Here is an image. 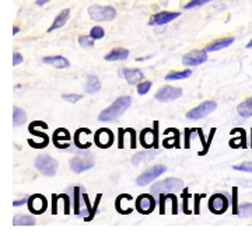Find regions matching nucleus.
I'll use <instances>...</instances> for the list:
<instances>
[{
	"instance_id": "nucleus-5",
	"label": "nucleus",
	"mask_w": 252,
	"mask_h": 237,
	"mask_svg": "<svg viewBox=\"0 0 252 237\" xmlns=\"http://www.w3.org/2000/svg\"><path fill=\"white\" fill-rule=\"evenodd\" d=\"M35 167L41 174L52 177L56 174V170H58V162L49 156H38L35 160Z\"/></svg>"
},
{
	"instance_id": "nucleus-56",
	"label": "nucleus",
	"mask_w": 252,
	"mask_h": 237,
	"mask_svg": "<svg viewBox=\"0 0 252 237\" xmlns=\"http://www.w3.org/2000/svg\"><path fill=\"white\" fill-rule=\"evenodd\" d=\"M247 48H252V39L248 42V45H247Z\"/></svg>"
},
{
	"instance_id": "nucleus-6",
	"label": "nucleus",
	"mask_w": 252,
	"mask_h": 237,
	"mask_svg": "<svg viewBox=\"0 0 252 237\" xmlns=\"http://www.w3.org/2000/svg\"><path fill=\"white\" fill-rule=\"evenodd\" d=\"M165 170H167V167L162 166V164L150 167V169L144 170L143 173L137 177L136 182H137V185H140V187H146V185H149L152 181H154L157 177H160L162 173H165Z\"/></svg>"
},
{
	"instance_id": "nucleus-47",
	"label": "nucleus",
	"mask_w": 252,
	"mask_h": 237,
	"mask_svg": "<svg viewBox=\"0 0 252 237\" xmlns=\"http://www.w3.org/2000/svg\"><path fill=\"white\" fill-rule=\"evenodd\" d=\"M126 132L129 134V136H130V147L132 149H136V131L135 129H132V128H126L125 129Z\"/></svg>"
},
{
	"instance_id": "nucleus-50",
	"label": "nucleus",
	"mask_w": 252,
	"mask_h": 237,
	"mask_svg": "<svg viewBox=\"0 0 252 237\" xmlns=\"http://www.w3.org/2000/svg\"><path fill=\"white\" fill-rule=\"evenodd\" d=\"M58 200H59V195L52 194V215L58 213Z\"/></svg>"
},
{
	"instance_id": "nucleus-33",
	"label": "nucleus",
	"mask_w": 252,
	"mask_h": 237,
	"mask_svg": "<svg viewBox=\"0 0 252 237\" xmlns=\"http://www.w3.org/2000/svg\"><path fill=\"white\" fill-rule=\"evenodd\" d=\"M83 201H84V205H86V208H87V216H84V220H86V222H90V220H93V218L95 216L94 206L91 205L90 198H89L87 194H83Z\"/></svg>"
},
{
	"instance_id": "nucleus-26",
	"label": "nucleus",
	"mask_w": 252,
	"mask_h": 237,
	"mask_svg": "<svg viewBox=\"0 0 252 237\" xmlns=\"http://www.w3.org/2000/svg\"><path fill=\"white\" fill-rule=\"evenodd\" d=\"M101 90V83H99L98 77L94 74H89L87 77V83H86V91L89 94H95Z\"/></svg>"
},
{
	"instance_id": "nucleus-11",
	"label": "nucleus",
	"mask_w": 252,
	"mask_h": 237,
	"mask_svg": "<svg viewBox=\"0 0 252 237\" xmlns=\"http://www.w3.org/2000/svg\"><path fill=\"white\" fill-rule=\"evenodd\" d=\"M114 134L107 128H101L94 134V143L101 149H108L114 143Z\"/></svg>"
},
{
	"instance_id": "nucleus-35",
	"label": "nucleus",
	"mask_w": 252,
	"mask_h": 237,
	"mask_svg": "<svg viewBox=\"0 0 252 237\" xmlns=\"http://www.w3.org/2000/svg\"><path fill=\"white\" fill-rule=\"evenodd\" d=\"M49 143V137H39V142H35L34 139H28V145H31L34 149H44Z\"/></svg>"
},
{
	"instance_id": "nucleus-36",
	"label": "nucleus",
	"mask_w": 252,
	"mask_h": 237,
	"mask_svg": "<svg viewBox=\"0 0 252 237\" xmlns=\"http://www.w3.org/2000/svg\"><path fill=\"white\" fill-rule=\"evenodd\" d=\"M79 44L83 48H93L94 46V38L90 35H80L79 36Z\"/></svg>"
},
{
	"instance_id": "nucleus-10",
	"label": "nucleus",
	"mask_w": 252,
	"mask_h": 237,
	"mask_svg": "<svg viewBox=\"0 0 252 237\" xmlns=\"http://www.w3.org/2000/svg\"><path fill=\"white\" fill-rule=\"evenodd\" d=\"M156 208V200L153 198V194H142L136 200V209L142 215L152 213Z\"/></svg>"
},
{
	"instance_id": "nucleus-53",
	"label": "nucleus",
	"mask_w": 252,
	"mask_h": 237,
	"mask_svg": "<svg viewBox=\"0 0 252 237\" xmlns=\"http://www.w3.org/2000/svg\"><path fill=\"white\" fill-rule=\"evenodd\" d=\"M26 202H28V200L14 201V202H13V205H14V206H23V205H26Z\"/></svg>"
},
{
	"instance_id": "nucleus-37",
	"label": "nucleus",
	"mask_w": 252,
	"mask_h": 237,
	"mask_svg": "<svg viewBox=\"0 0 252 237\" xmlns=\"http://www.w3.org/2000/svg\"><path fill=\"white\" fill-rule=\"evenodd\" d=\"M105 35V31H104V28L102 27H93L90 31V36L91 38H94V39H101V38H104Z\"/></svg>"
},
{
	"instance_id": "nucleus-1",
	"label": "nucleus",
	"mask_w": 252,
	"mask_h": 237,
	"mask_svg": "<svg viewBox=\"0 0 252 237\" xmlns=\"http://www.w3.org/2000/svg\"><path fill=\"white\" fill-rule=\"evenodd\" d=\"M132 104V99L129 96H124V97H119L115 100V102H112L108 108H105L101 114L98 115V119L101 122H109V121H114V119L119 118L126 109L130 107Z\"/></svg>"
},
{
	"instance_id": "nucleus-23",
	"label": "nucleus",
	"mask_w": 252,
	"mask_h": 237,
	"mask_svg": "<svg viewBox=\"0 0 252 237\" xmlns=\"http://www.w3.org/2000/svg\"><path fill=\"white\" fill-rule=\"evenodd\" d=\"M129 56V51L125 48H115L109 54L105 55V61L108 62H115V61H125Z\"/></svg>"
},
{
	"instance_id": "nucleus-13",
	"label": "nucleus",
	"mask_w": 252,
	"mask_h": 237,
	"mask_svg": "<svg viewBox=\"0 0 252 237\" xmlns=\"http://www.w3.org/2000/svg\"><path fill=\"white\" fill-rule=\"evenodd\" d=\"M181 16L180 11H160V13H156L152 16L149 24L150 26H164V24H168L174 21L175 18H178Z\"/></svg>"
},
{
	"instance_id": "nucleus-3",
	"label": "nucleus",
	"mask_w": 252,
	"mask_h": 237,
	"mask_svg": "<svg viewBox=\"0 0 252 237\" xmlns=\"http://www.w3.org/2000/svg\"><path fill=\"white\" fill-rule=\"evenodd\" d=\"M89 16L94 21H112L117 17V10L111 6H99V4H93L89 7Z\"/></svg>"
},
{
	"instance_id": "nucleus-21",
	"label": "nucleus",
	"mask_w": 252,
	"mask_h": 237,
	"mask_svg": "<svg viewBox=\"0 0 252 237\" xmlns=\"http://www.w3.org/2000/svg\"><path fill=\"white\" fill-rule=\"evenodd\" d=\"M158 153V150H150L149 149V152L147 150H144V152H139L137 155H135L132 157V163L137 166V164L140 163H146V162H150V160H153L154 157L157 156Z\"/></svg>"
},
{
	"instance_id": "nucleus-19",
	"label": "nucleus",
	"mask_w": 252,
	"mask_h": 237,
	"mask_svg": "<svg viewBox=\"0 0 252 237\" xmlns=\"http://www.w3.org/2000/svg\"><path fill=\"white\" fill-rule=\"evenodd\" d=\"M234 42V38L233 36H227V38H221V39H217L215 42L209 44L206 46V52H215V51H220V49H224L227 46H230Z\"/></svg>"
},
{
	"instance_id": "nucleus-27",
	"label": "nucleus",
	"mask_w": 252,
	"mask_h": 237,
	"mask_svg": "<svg viewBox=\"0 0 252 237\" xmlns=\"http://www.w3.org/2000/svg\"><path fill=\"white\" fill-rule=\"evenodd\" d=\"M237 131L240 132V136L231 137L230 146L233 149H237V147H247V134H245V131L241 129V128H237Z\"/></svg>"
},
{
	"instance_id": "nucleus-29",
	"label": "nucleus",
	"mask_w": 252,
	"mask_h": 237,
	"mask_svg": "<svg viewBox=\"0 0 252 237\" xmlns=\"http://www.w3.org/2000/svg\"><path fill=\"white\" fill-rule=\"evenodd\" d=\"M13 121H14V127H21L23 124H26L27 121V114L24 109L20 107H14L13 109Z\"/></svg>"
},
{
	"instance_id": "nucleus-22",
	"label": "nucleus",
	"mask_w": 252,
	"mask_h": 237,
	"mask_svg": "<svg viewBox=\"0 0 252 237\" xmlns=\"http://www.w3.org/2000/svg\"><path fill=\"white\" fill-rule=\"evenodd\" d=\"M69 17H70V10L69 9H64L62 10L59 14H58V17L55 18V21L52 23V26L49 27V33H52V31H55V30H58V28H62L66 23H67V20H69Z\"/></svg>"
},
{
	"instance_id": "nucleus-40",
	"label": "nucleus",
	"mask_w": 252,
	"mask_h": 237,
	"mask_svg": "<svg viewBox=\"0 0 252 237\" xmlns=\"http://www.w3.org/2000/svg\"><path fill=\"white\" fill-rule=\"evenodd\" d=\"M150 87H152V82H140L139 84H137V93L139 94H147L149 93V90H150Z\"/></svg>"
},
{
	"instance_id": "nucleus-45",
	"label": "nucleus",
	"mask_w": 252,
	"mask_h": 237,
	"mask_svg": "<svg viewBox=\"0 0 252 237\" xmlns=\"http://www.w3.org/2000/svg\"><path fill=\"white\" fill-rule=\"evenodd\" d=\"M205 197H206L205 194H195V197H193V198H195V202H193V203H195V208H193V213H195V215H199V212H200V209H199L200 200L205 198Z\"/></svg>"
},
{
	"instance_id": "nucleus-49",
	"label": "nucleus",
	"mask_w": 252,
	"mask_h": 237,
	"mask_svg": "<svg viewBox=\"0 0 252 237\" xmlns=\"http://www.w3.org/2000/svg\"><path fill=\"white\" fill-rule=\"evenodd\" d=\"M193 134V129H185V143H184V147L189 149L190 147V135Z\"/></svg>"
},
{
	"instance_id": "nucleus-8",
	"label": "nucleus",
	"mask_w": 252,
	"mask_h": 237,
	"mask_svg": "<svg viewBox=\"0 0 252 237\" xmlns=\"http://www.w3.org/2000/svg\"><path fill=\"white\" fill-rule=\"evenodd\" d=\"M216 101H203L202 104H199L198 107H195V108L189 111L188 114H187V118L195 119V121L205 118L210 112H213L216 109Z\"/></svg>"
},
{
	"instance_id": "nucleus-30",
	"label": "nucleus",
	"mask_w": 252,
	"mask_h": 237,
	"mask_svg": "<svg viewBox=\"0 0 252 237\" xmlns=\"http://www.w3.org/2000/svg\"><path fill=\"white\" fill-rule=\"evenodd\" d=\"M13 223L16 226H32L35 225V218L28 216V215H17L13 220Z\"/></svg>"
},
{
	"instance_id": "nucleus-44",
	"label": "nucleus",
	"mask_w": 252,
	"mask_h": 237,
	"mask_svg": "<svg viewBox=\"0 0 252 237\" xmlns=\"http://www.w3.org/2000/svg\"><path fill=\"white\" fill-rule=\"evenodd\" d=\"M62 99L64 101H69V102H77L83 99V96H80V94H63Z\"/></svg>"
},
{
	"instance_id": "nucleus-32",
	"label": "nucleus",
	"mask_w": 252,
	"mask_h": 237,
	"mask_svg": "<svg viewBox=\"0 0 252 237\" xmlns=\"http://www.w3.org/2000/svg\"><path fill=\"white\" fill-rule=\"evenodd\" d=\"M192 74V70H182V72H171L168 73L167 76H165V80H168V82H171V80H182V79H187Z\"/></svg>"
},
{
	"instance_id": "nucleus-20",
	"label": "nucleus",
	"mask_w": 252,
	"mask_h": 237,
	"mask_svg": "<svg viewBox=\"0 0 252 237\" xmlns=\"http://www.w3.org/2000/svg\"><path fill=\"white\" fill-rule=\"evenodd\" d=\"M87 135H93L90 129H87V128L77 129L76 134H74V145L77 146L79 149H87V147H90L91 142H83V137L87 136Z\"/></svg>"
},
{
	"instance_id": "nucleus-15",
	"label": "nucleus",
	"mask_w": 252,
	"mask_h": 237,
	"mask_svg": "<svg viewBox=\"0 0 252 237\" xmlns=\"http://www.w3.org/2000/svg\"><path fill=\"white\" fill-rule=\"evenodd\" d=\"M206 61V51H199V49L192 51V52H189L182 58V64L187 65V66H198V65L205 64Z\"/></svg>"
},
{
	"instance_id": "nucleus-2",
	"label": "nucleus",
	"mask_w": 252,
	"mask_h": 237,
	"mask_svg": "<svg viewBox=\"0 0 252 237\" xmlns=\"http://www.w3.org/2000/svg\"><path fill=\"white\" fill-rule=\"evenodd\" d=\"M184 188V182L182 180L178 178H167V180H161V181L156 182L153 187H152V194L158 197L161 194H170V192L180 191Z\"/></svg>"
},
{
	"instance_id": "nucleus-31",
	"label": "nucleus",
	"mask_w": 252,
	"mask_h": 237,
	"mask_svg": "<svg viewBox=\"0 0 252 237\" xmlns=\"http://www.w3.org/2000/svg\"><path fill=\"white\" fill-rule=\"evenodd\" d=\"M81 188L80 187H74L73 188V202H74V213L80 215V206H81Z\"/></svg>"
},
{
	"instance_id": "nucleus-46",
	"label": "nucleus",
	"mask_w": 252,
	"mask_h": 237,
	"mask_svg": "<svg viewBox=\"0 0 252 237\" xmlns=\"http://www.w3.org/2000/svg\"><path fill=\"white\" fill-rule=\"evenodd\" d=\"M168 200L167 194H161L158 195V205H160V215H164L165 213V201Z\"/></svg>"
},
{
	"instance_id": "nucleus-14",
	"label": "nucleus",
	"mask_w": 252,
	"mask_h": 237,
	"mask_svg": "<svg viewBox=\"0 0 252 237\" xmlns=\"http://www.w3.org/2000/svg\"><path fill=\"white\" fill-rule=\"evenodd\" d=\"M182 96V89H178V87H171V86H165L162 87L161 90L157 91L156 94V100L158 101H171L177 100Z\"/></svg>"
},
{
	"instance_id": "nucleus-38",
	"label": "nucleus",
	"mask_w": 252,
	"mask_h": 237,
	"mask_svg": "<svg viewBox=\"0 0 252 237\" xmlns=\"http://www.w3.org/2000/svg\"><path fill=\"white\" fill-rule=\"evenodd\" d=\"M210 0H190L189 3L185 4V9L190 10V9H196V7H200V6H203V4H206L209 3Z\"/></svg>"
},
{
	"instance_id": "nucleus-51",
	"label": "nucleus",
	"mask_w": 252,
	"mask_h": 237,
	"mask_svg": "<svg viewBox=\"0 0 252 237\" xmlns=\"http://www.w3.org/2000/svg\"><path fill=\"white\" fill-rule=\"evenodd\" d=\"M171 197V203H172V215H177L178 213V202H177V197L174 194H170Z\"/></svg>"
},
{
	"instance_id": "nucleus-9",
	"label": "nucleus",
	"mask_w": 252,
	"mask_h": 237,
	"mask_svg": "<svg viewBox=\"0 0 252 237\" xmlns=\"http://www.w3.org/2000/svg\"><path fill=\"white\" fill-rule=\"evenodd\" d=\"M228 206H230V201L223 194H215L209 200V209L212 213L221 215L228 209Z\"/></svg>"
},
{
	"instance_id": "nucleus-43",
	"label": "nucleus",
	"mask_w": 252,
	"mask_h": 237,
	"mask_svg": "<svg viewBox=\"0 0 252 237\" xmlns=\"http://www.w3.org/2000/svg\"><path fill=\"white\" fill-rule=\"evenodd\" d=\"M233 213L238 215V188H233Z\"/></svg>"
},
{
	"instance_id": "nucleus-4",
	"label": "nucleus",
	"mask_w": 252,
	"mask_h": 237,
	"mask_svg": "<svg viewBox=\"0 0 252 237\" xmlns=\"http://www.w3.org/2000/svg\"><path fill=\"white\" fill-rule=\"evenodd\" d=\"M153 129L150 128H144L140 132V145L143 146L144 149H158V121L153 122Z\"/></svg>"
},
{
	"instance_id": "nucleus-28",
	"label": "nucleus",
	"mask_w": 252,
	"mask_h": 237,
	"mask_svg": "<svg viewBox=\"0 0 252 237\" xmlns=\"http://www.w3.org/2000/svg\"><path fill=\"white\" fill-rule=\"evenodd\" d=\"M238 114L243 118H250V117H252V97L247 99V100L243 101L238 105Z\"/></svg>"
},
{
	"instance_id": "nucleus-24",
	"label": "nucleus",
	"mask_w": 252,
	"mask_h": 237,
	"mask_svg": "<svg viewBox=\"0 0 252 237\" xmlns=\"http://www.w3.org/2000/svg\"><path fill=\"white\" fill-rule=\"evenodd\" d=\"M42 62L46 65H51L54 68H58V69H64V68H69L70 62L63 58V56H48V58H44Z\"/></svg>"
},
{
	"instance_id": "nucleus-52",
	"label": "nucleus",
	"mask_w": 252,
	"mask_h": 237,
	"mask_svg": "<svg viewBox=\"0 0 252 237\" xmlns=\"http://www.w3.org/2000/svg\"><path fill=\"white\" fill-rule=\"evenodd\" d=\"M23 61H24V59H23V56L18 54V52H14V55H13V65H14V66H17V65L23 64Z\"/></svg>"
},
{
	"instance_id": "nucleus-18",
	"label": "nucleus",
	"mask_w": 252,
	"mask_h": 237,
	"mask_svg": "<svg viewBox=\"0 0 252 237\" xmlns=\"http://www.w3.org/2000/svg\"><path fill=\"white\" fill-rule=\"evenodd\" d=\"M170 132L172 135L171 137L165 136L164 140H162V146L167 147V149H171V147H181V136H180V131L175 129V128H168Z\"/></svg>"
},
{
	"instance_id": "nucleus-41",
	"label": "nucleus",
	"mask_w": 252,
	"mask_h": 237,
	"mask_svg": "<svg viewBox=\"0 0 252 237\" xmlns=\"http://www.w3.org/2000/svg\"><path fill=\"white\" fill-rule=\"evenodd\" d=\"M182 195H184V202H182V209H184V213H187V215H189L190 212H189L188 209V200L192 197L190 194L188 192V190L187 188H184V192H182Z\"/></svg>"
},
{
	"instance_id": "nucleus-12",
	"label": "nucleus",
	"mask_w": 252,
	"mask_h": 237,
	"mask_svg": "<svg viewBox=\"0 0 252 237\" xmlns=\"http://www.w3.org/2000/svg\"><path fill=\"white\" fill-rule=\"evenodd\" d=\"M28 209L31 210L32 213L39 215V213H44L48 208V201L44 195L41 194H34L28 198Z\"/></svg>"
},
{
	"instance_id": "nucleus-39",
	"label": "nucleus",
	"mask_w": 252,
	"mask_h": 237,
	"mask_svg": "<svg viewBox=\"0 0 252 237\" xmlns=\"http://www.w3.org/2000/svg\"><path fill=\"white\" fill-rule=\"evenodd\" d=\"M233 169H234V170H238V171L252 173V162H244V163L241 164H237Z\"/></svg>"
},
{
	"instance_id": "nucleus-16",
	"label": "nucleus",
	"mask_w": 252,
	"mask_h": 237,
	"mask_svg": "<svg viewBox=\"0 0 252 237\" xmlns=\"http://www.w3.org/2000/svg\"><path fill=\"white\" fill-rule=\"evenodd\" d=\"M70 134L67 129L64 128H59L56 129L54 134V143L58 149H67L70 146Z\"/></svg>"
},
{
	"instance_id": "nucleus-42",
	"label": "nucleus",
	"mask_w": 252,
	"mask_h": 237,
	"mask_svg": "<svg viewBox=\"0 0 252 237\" xmlns=\"http://www.w3.org/2000/svg\"><path fill=\"white\" fill-rule=\"evenodd\" d=\"M59 198L64 201V213H70V197L67 194H59Z\"/></svg>"
},
{
	"instance_id": "nucleus-48",
	"label": "nucleus",
	"mask_w": 252,
	"mask_h": 237,
	"mask_svg": "<svg viewBox=\"0 0 252 237\" xmlns=\"http://www.w3.org/2000/svg\"><path fill=\"white\" fill-rule=\"evenodd\" d=\"M118 134H119V140H118V147L119 149H124V137H125V129L124 128H119L118 129Z\"/></svg>"
},
{
	"instance_id": "nucleus-34",
	"label": "nucleus",
	"mask_w": 252,
	"mask_h": 237,
	"mask_svg": "<svg viewBox=\"0 0 252 237\" xmlns=\"http://www.w3.org/2000/svg\"><path fill=\"white\" fill-rule=\"evenodd\" d=\"M238 216L250 218L252 216V203H243L238 206Z\"/></svg>"
},
{
	"instance_id": "nucleus-25",
	"label": "nucleus",
	"mask_w": 252,
	"mask_h": 237,
	"mask_svg": "<svg viewBox=\"0 0 252 237\" xmlns=\"http://www.w3.org/2000/svg\"><path fill=\"white\" fill-rule=\"evenodd\" d=\"M198 136L199 139L202 140V145H203V150H200L199 152V156H205L209 152V147H210V145H212V140H213V137H215V134H216V128H212L210 129V134H209V137L207 139H205V136H203V132H202V129H198Z\"/></svg>"
},
{
	"instance_id": "nucleus-54",
	"label": "nucleus",
	"mask_w": 252,
	"mask_h": 237,
	"mask_svg": "<svg viewBox=\"0 0 252 237\" xmlns=\"http://www.w3.org/2000/svg\"><path fill=\"white\" fill-rule=\"evenodd\" d=\"M48 1H51V0H36V6H44Z\"/></svg>"
},
{
	"instance_id": "nucleus-7",
	"label": "nucleus",
	"mask_w": 252,
	"mask_h": 237,
	"mask_svg": "<svg viewBox=\"0 0 252 237\" xmlns=\"http://www.w3.org/2000/svg\"><path fill=\"white\" fill-rule=\"evenodd\" d=\"M93 166H94V157H93V155H89V153L76 156L70 160V169L74 173L87 171V170H90Z\"/></svg>"
},
{
	"instance_id": "nucleus-55",
	"label": "nucleus",
	"mask_w": 252,
	"mask_h": 237,
	"mask_svg": "<svg viewBox=\"0 0 252 237\" xmlns=\"http://www.w3.org/2000/svg\"><path fill=\"white\" fill-rule=\"evenodd\" d=\"M18 33H20V28L18 27L13 28V34H18Z\"/></svg>"
},
{
	"instance_id": "nucleus-17",
	"label": "nucleus",
	"mask_w": 252,
	"mask_h": 237,
	"mask_svg": "<svg viewBox=\"0 0 252 237\" xmlns=\"http://www.w3.org/2000/svg\"><path fill=\"white\" fill-rule=\"evenodd\" d=\"M121 74L126 79V82L129 84H139L143 80V73L139 69H122Z\"/></svg>"
},
{
	"instance_id": "nucleus-57",
	"label": "nucleus",
	"mask_w": 252,
	"mask_h": 237,
	"mask_svg": "<svg viewBox=\"0 0 252 237\" xmlns=\"http://www.w3.org/2000/svg\"><path fill=\"white\" fill-rule=\"evenodd\" d=\"M251 134H252V131H251ZM251 147H252V135H251Z\"/></svg>"
}]
</instances>
